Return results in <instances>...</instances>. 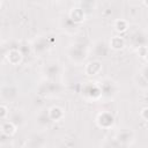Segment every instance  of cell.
Segmentation results:
<instances>
[{"label": "cell", "instance_id": "6da1fadb", "mask_svg": "<svg viewBox=\"0 0 148 148\" xmlns=\"http://www.w3.org/2000/svg\"><path fill=\"white\" fill-rule=\"evenodd\" d=\"M111 46L114 47V49H121L124 46V39L120 38V37H113L110 42Z\"/></svg>", "mask_w": 148, "mask_h": 148}, {"label": "cell", "instance_id": "7a4b0ae2", "mask_svg": "<svg viewBox=\"0 0 148 148\" xmlns=\"http://www.w3.org/2000/svg\"><path fill=\"white\" fill-rule=\"evenodd\" d=\"M3 132L6 133V134H12V133H14L15 132V127H14V125L12 124V123H7L5 126H3Z\"/></svg>", "mask_w": 148, "mask_h": 148}]
</instances>
